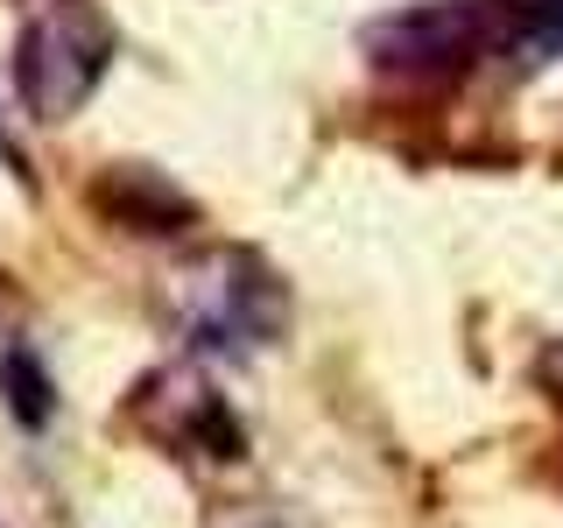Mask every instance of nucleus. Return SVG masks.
I'll list each match as a JSON object with an SVG mask.
<instances>
[{
	"mask_svg": "<svg viewBox=\"0 0 563 528\" xmlns=\"http://www.w3.org/2000/svg\"><path fill=\"white\" fill-rule=\"evenodd\" d=\"M106 64H113V29H106V14L85 8V0H57V8L35 14L22 29V43H14V99H22L29 120L57 128V120H70L99 92Z\"/></svg>",
	"mask_w": 563,
	"mask_h": 528,
	"instance_id": "nucleus-1",
	"label": "nucleus"
},
{
	"mask_svg": "<svg viewBox=\"0 0 563 528\" xmlns=\"http://www.w3.org/2000/svg\"><path fill=\"white\" fill-rule=\"evenodd\" d=\"M360 43L395 78H451L472 57L500 50V8L493 0H422V8L380 14Z\"/></svg>",
	"mask_w": 563,
	"mask_h": 528,
	"instance_id": "nucleus-2",
	"label": "nucleus"
},
{
	"mask_svg": "<svg viewBox=\"0 0 563 528\" xmlns=\"http://www.w3.org/2000/svg\"><path fill=\"white\" fill-rule=\"evenodd\" d=\"M92 205L113 226H128V233H184V226L198 219V205H190L176 184H163L155 169H113V176H99Z\"/></svg>",
	"mask_w": 563,
	"mask_h": 528,
	"instance_id": "nucleus-3",
	"label": "nucleus"
},
{
	"mask_svg": "<svg viewBox=\"0 0 563 528\" xmlns=\"http://www.w3.org/2000/svg\"><path fill=\"white\" fill-rule=\"evenodd\" d=\"M225 331H233L240 345H268L282 331V317H289V304H282V282L261 268L254 254H233L225 261Z\"/></svg>",
	"mask_w": 563,
	"mask_h": 528,
	"instance_id": "nucleus-4",
	"label": "nucleus"
},
{
	"mask_svg": "<svg viewBox=\"0 0 563 528\" xmlns=\"http://www.w3.org/2000/svg\"><path fill=\"white\" fill-rule=\"evenodd\" d=\"M500 8V50L515 70H542L563 57V0H493Z\"/></svg>",
	"mask_w": 563,
	"mask_h": 528,
	"instance_id": "nucleus-5",
	"label": "nucleus"
},
{
	"mask_svg": "<svg viewBox=\"0 0 563 528\" xmlns=\"http://www.w3.org/2000/svg\"><path fill=\"white\" fill-rule=\"evenodd\" d=\"M0 402H8V416L22 430H49V416H57V381H49V366L22 339L0 352Z\"/></svg>",
	"mask_w": 563,
	"mask_h": 528,
	"instance_id": "nucleus-6",
	"label": "nucleus"
},
{
	"mask_svg": "<svg viewBox=\"0 0 563 528\" xmlns=\"http://www.w3.org/2000/svg\"><path fill=\"white\" fill-rule=\"evenodd\" d=\"M0 155H8V163L22 169V176H29V163H22V148H14V134H8V128H0Z\"/></svg>",
	"mask_w": 563,
	"mask_h": 528,
	"instance_id": "nucleus-7",
	"label": "nucleus"
},
{
	"mask_svg": "<svg viewBox=\"0 0 563 528\" xmlns=\"http://www.w3.org/2000/svg\"><path fill=\"white\" fill-rule=\"evenodd\" d=\"M550 381H556V395H563V345L550 352Z\"/></svg>",
	"mask_w": 563,
	"mask_h": 528,
	"instance_id": "nucleus-8",
	"label": "nucleus"
}]
</instances>
